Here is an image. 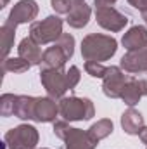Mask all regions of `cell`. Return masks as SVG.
I'll list each match as a JSON object with an SVG mask.
<instances>
[{
    "mask_svg": "<svg viewBox=\"0 0 147 149\" xmlns=\"http://www.w3.org/2000/svg\"><path fill=\"white\" fill-rule=\"evenodd\" d=\"M118 50V42L111 35L90 33L81 40V56L85 61H107Z\"/></svg>",
    "mask_w": 147,
    "mask_h": 149,
    "instance_id": "1",
    "label": "cell"
},
{
    "mask_svg": "<svg viewBox=\"0 0 147 149\" xmlns=\"http://www.w3.org/2000/svg\"><path fill=\"white\" fill-rule=\"evenodd\" d=\"M59 114L66 120V121H83V120H90L95 114L94 102L87 97H62L59 101Z\"/></svg>",
    "mask_w": 147,
    "mask_h": 149,
    "instance_id": "2",
    "label": "cell"
},
{
    "mask_svg": "<svg viewBox=\"0 0 147 149\" xmlns=\"http://www.w3.org/2000/svg\"><path fill=\"white\" fill-rule=\"evenodd\" d=\"M62 33V19L59 16H47L42 21H33L30 26V37L38 45L55 43Z\"/></svg>",
    "mask_w": 147,
    "mask_h": 149,
    "instance_id": "3",
    "label": "cell"
},
{
    "mask_svg": "<svg viewBox=\"0 0 147 149\" xmlns=\"http://www.w3.org/2000/svg\"><path fill=\"white\" fill-rule=\"evenodd\" d=\"M40 141L38 130L33 125H17L3 135L7 149H35Z\"/></svg>",
    "mask_w": 147,
    "mask_h": 149,
    "instance_id": "4",
    "label": "cell"
},
{
    "mask_svg": "<svg viewBox=\"0 0 147 149\" xmlns=\"http://www.w3.org/2000/svg\"><path fill=\"white\" fill-rule=\"evenodd\" d=\"M40 81L47 90V95L55 101H61L64 94L69 90L64 70H40Z\"/></svg>",
    "mask_w": 147,
    "mask_h": 149,
    "instance_id": "5",
    "label": "cell"
},
{
    "mask_svg": "<svg viewBox=\"0 0 147 149\" xmlns=\"http://www.w3.org/2000/svg\"><path fill=\"white\" fill-rule=\"evenodd\" d=\"M130 74H125V71L119 66H109L102 78V92L109 99H121V92L128 81Z\"/></svg>",
    "mask_w": 147,
    "mask_h": 149,
    "instance_id": "6",
    "label": "cell"
},
{
    "mask_svg": "<svg viewBox=\"0 0 147 149\" xmlns=\"http://www.w3.org/2000/svg\"><path fill=\"white\" fill-rule=\"evenodd\" d=\"M95 21L101 28L118 33L121 30H125V26L128 24V17L125 14H121L119 10H116L114 7H101L95 9Z\"/></svg>",
    "mask_w": 147,
    "mask_h": 149,
    "instance_id": "7",
    "label": "cell"
},
{
    "mask_svg": "<svg viewBox=\"0 0 147 149\" xmlns=\"http://www.w3.org/2000/svg\"><path fill=\"white\" fill-rule=\"evenodd\" d=\"M38 16V3L35 0H19L9 12L7 21L19 26L24 23H33V19Z\"/></svg>",
    "mask_w": 147,
    "mask_h": 149,
    "instance_id": "8",
    "label": "cell"
},
{
    "mask_svg": "<svg viewBox=\"0 0 147 149\" xmlns=\"http://www.w3.org/2000/svg\"><path fill=\"white\" fill-rule=\"evenodd\" d=\"M119 68L125 73H130V74L147 73V47L140 49V50L126 52L119 61Z\"/></svg>",
    "mask_w": 147,
    "mask_h": 149,
    "instance_id": "9",
    "label": "cell"
},
{
    "mask_svg": "<svg viewBox=\"0 0 147 149\" xmlns=\"http://www.w3.org/2000/svg\"><path fill=\"white\" fill-rule=\"evenodd\" d=\"M144 95H147V78L137 80L135 76L130 74V78H128V81L121 92V101L128 108H133Z\"/></svg>",
    "mask_w": 147,
    "mask_h": 149,
    "instance_id": "10",
    "label": "cell"
},
{
    "mask_svg": "<svg viewBox=\"0 0 147 149\" xmlns=\"http://www.w3.org/2000/svg\"><path fill=\"white\" fill-rule=\"evenodd\" d=\"M59 114V104L55 102V99L52 97H37V104H35V118L33 121L38 123H50L55 121Z\"/></svg>",
    "mask_w": 147,
    "mask_h": 149,
    "instance_id": "11",
    "label": "cell"
},
{
    "mask_svg": "<svg viewBox=\"0 0 147 149\" xmlns=\"http://www.w3.org/2000/svg\"><path fill=\"white\" fill-rule=\"evenodd\" d=\"M68 59H69L68 54L57 43H54L52 47L43 50V59H42L40 70H64V64Z\"/></svg>",
    "mask_w": 147,
    "mask_h": 149,
    "instance_id": "12",
    "label": "cell"
},
{
    "mask_svg": "<svg viewBox=\"0 0 147 149\" xmlns=\"http://www.w3.org/2000/svg\"><path fill=\"white\" fill-rule=\"evenodd\" d=\"M121 43L123 47L128 50V52H133V50H140L147 47V28L146 26H132L121 38Z\"/></svg>",
    "mask_w": 147,
    "mask_h": 149,
    "instance_id": "13",
    "label": "cell"
},
{
    "mask_svg": "<svg viewBox=\"0 0 147 149\" xmlns=\"http://www.w3.org/2000/svg\"><path fill=\"white\" fill-rule=\"evenodd\" d=\"M97 141H94L88 132L81 130V128H71L68 132V135L64 137V146L66 149H95L97 148Z\"/></svg>",
    "mask_w": 147,
    "mask_h": 149,
    "instance_id": "14",
    "label": "cell"
},
{
    "mask_svg": "<svg viewBox=\"0 0 147 149\" xmlns=\"http://www.w3.org/2000/svg\"><path fill=\"white\" fill-rule=\"evenodd\" d=\"M17 54H19V57L26 59L31 66H42L43 52H42L40 45H38L31 37H26V38H23V40L19 42Z\"/></svg>",
    "mask_w": 147,
    "mask_h": 149,
    "instance_id": "15",
    "label": "cell"
},
{
    "mask_svg": "<svg viewBox=\"0 0 147 149\" xmlns=\"http://www.w3.org/2000/svg\"><path fill=\"white\" fill-rule=\"evenodd\" d=\"M90 16H92V9L90 5H87L85 2H74L73 9L69 10V14L66 16V23L71 26V28H83L88 24L90 21Z\"/></svg>",
    "mask_w": 147,
    "mask_h": 149,
    "instance_id": "16",
    "label": "cell"
},
{
    "mask_svg": "<svg viewBox=\"0 0 147 149\" xmlns=\"http://www.w3.org/2000/svg\"><path fill=\"white\" fill-rule=\"evenodd\" d=\"M121 127L128 135H139L144 125V116L137 111L135 108H128L121 114Z\"/></svg>",
    "mask_w": 147,
    "mask_h": 149,
    "instance_id": "17",
    "label": "cell"
},
{
    "mask_svg": "<svg viewBox=\"0 0 147 149\" xmlns=\"http://www.w3.org/2000/svg\"><path fill=\"white\" fill-rule=\"evenodd\" d=\"M35 104H37V97H33V95H17L14 116L19 118V120H33L35 118Z\"/></svg>",
    "mask_w": 147,
    "mask_h": 149,
    "instance_id": "18",
    "label": "cell"
},
{
    "mask_svg": "<svg viewBox=\"0 0 147 149\" xmlns=\"http://www.w3.org/2000/svg\"><path fill=\"white\" fill-rule=\"evenodd\" d=\"M16 24L9 23L5 19V23L2 24L0 28V37H2V54H3V59L9 57V52L12 50L14 47V38H16Z\"/></svg>",
    "mask_w": 147,
    "mask_h": 149,
    "instance_id": "19",
    "label": "cell"
},
{
    "mask_svg": "<svg viewBox=\"0 0 147 149\" xmlns=\"http://www.w3.org/2000/svg\"><path fill=\"white\" fill-rule=\"evenodd\" d=\"M112 130H114V125H112V121H111L109 118H102V120H99V121H95L87 132H88V135L94 139V141H97V142H101L102 139H106V137H109L111 134H112Z\"/></svg>",
    "mask_w": 147,
    "mask_h": 149,
    "instance_id": "20",
    "label": "cell"
},
{
    "mask_svg": "<svg viewBox=\"0 0 147 149\" xmlns=\"http://www.w3.org/2000/svg\"><path fill=\"white\" fill-rule=\"evenodd\" d=\"M31 68V64L23 57H7L2 63L3 73H26Z\"/></svg>",
    "mask_w": 147,
    "mask_h": 149,
    "instance_id": "21",
    "label": "cell"
},
{
    "mask_svg": "<svg viewBox=\"0 0 147 149\" xmlns=\"http://www.w3.org/2000/svg\"><path fill=\"white\" fill-rule=\"evenodd\" d=\"M16 101L17 95L14 94H3L0 97V114L2 116H14V109H16Z\"/></svg>",
    "mask_w": 147,
    "mask_h": 149,
    "instance_id": "22",
    "label": "cell"
},
{
    "mask_svg": "<svg viewBox=\"0 0 147 149\" xmlns=\"http://www.w3.org/2000/svg\"><path fill=\"white\" fill-rule=\"evenodd\" d=\"M66 54H68V57L71 59L74 54V37L73 35H69V33H62L61 37L57 38V42H55Z\"/></svg>",
    "mask_w": 147,
    "mask_h": 149,
    "instance_id": "23",
    "label": "cell"
},
{
    "mask_svg": "<svg viewBox=\"0 0 147 149\" xmlns=\"http://www.w3.org/2000/svg\"><path fill=\"white\" fill-rule=\"evenodd\" d=\"M85 71L90 74L92 78H104V74L107 71V68L102 64V63H97V61H87L85 63Z\"/></svg>",
    "mask_w": 147,
    "mask_h": 149,
    "instance_id": "24",
    "label": "cell"
},
{
    "mask_svg": "<svg viewBox=\"0 0 147 149\" xmlns=\"http://www.w3.org/2000/svg\"><path fill=\"white\" fill-rule=\"evenodd\" d=\"M73 0H50V5L55 10V14H66V16L73 9Z\"/></svg>",
    "mask_w": 147,
    "mask_h": 149,
    "instance_id": "25",
    "label": "cell"
},
{
    "mask_svg": "<svg viewBox=\"0 0 147 149\" xmlns=\"http://www.w3.org/2000/svg\"><path fill=\"white\" fill-rule=\"evenodd\" d=\"M73 127L66 121V120H62V121H54V134H55V137H59L61 141H64V137L68 135V132L71 130Z\"/></svg>",
    "mask_w": 147,
    "mask_h": 149,
    "instance_id": "26",
    "label": "cell"
},
{
    "mask_svg": "<svg viewBox=\"0 0 147 149\" xmlns=\"http://www.w3.org/2000/svg\"><path fill=\"white\" fill-rule=\"evenodd\" d=\"M66 76H68V85H69V90H73L74 87L80 83V70L78 66H69V70L66 71Z\"/></svg>",
    "mask_w": 147,
    "mask_h": 149,
    "instance_id": "27",
    "label": "cell"
},
{
    "mask_svg": "<svg viewBox=\"0 0 147 149\" xmlns=\"http://www.w3.org/2000/svg\"><path fill=\"white\" fill-rule=\"evenodd\" d=\"M128 3H130L133 9L140 10L142 14H144V12H147V0H128Z\"/></svg>",
    "mask_w": 147,
    "mask_h": 149,
    "instance_id": "28",
    "label": "cell"
},
{
    "mask_svg": "<svg viewBox=\"0 0 147 149\" xmlns=\"http://www.w3.org/2000/svg\"><path fill=\"white\" fill-rule=\"evenodd\" d=\"M118 0H94V5L95 9H101V7H112Z\"/></svg>",
    "mask_w": 147,
    "mask_h": 149,
    "instance_id": "29",
    "label": "cell"
},
{
    "mask_svg": "<svg viewBox=\"0 0 147 149\" xmlns=\"http://www.w3.org/2000/svg\"><path fill=\"white\" fill-rule=\"evenodd\" d=\"M139 139H140V141H142V142L147 146V127H144V128L140 130V134H139Z\"/></svg>",
    "mask_w": 147,
    "mask_h": 149,
    "instance_id": "30",
    "label": "cell"
},
{
    "mask_svg": "<svg viewBox=\"0 0 147 149\" xmlns=\"http://www.w3.org/2000/svg\"><path fill=\"white\" fill-rule=\"evenodd\" d=\"M7 3H9V0H2V5H0V7H5Z\"/></svg>",
    "mask_w": 147,
    "mask_h": 149,
    "instance_id": "31",
    "label": "cell"
},
{
    "mask_svg": "<svg viewBox=\"0 0 147 149\" xmlns=\"http://www.w3.org/2000/svg\"><path fill=\"white\" fill-rule=\"evenodd\" d=\"M142 16H144V21H146V24H147V12H144Z\"/></svg>",
    "mask_w": 147,
    "mask_h": 149,
    "instance_id": "32",
    "label": "cell"
},
{
    "mask_svg": "<svg viewBox=\"0 0 147 149\" xmlns=\"http://www.w3.org/2000/svg\"><path fill=\"white\" fill-rule=\"evenodd\" d=\"M73 2H85V0H73Z\"/></svg>",
    "mask_w": 147,
    "mask_h": 149,
    "instance_id": "33",
    "label": "cell"
},
{
    "mask_svg": "<svg viewBox=\"0 0 147 149\" xmlns=\"http://www.w3.org/2000/svg\"><path fill=\"white\" fill-rule=\"evenodd\" d=\"M42 149H49V148H42Z\"/></svg>",
    "mask_w": 147,
    "mask_h": 149,
    "instance_id": "34",
    "label": "cell"
}]
</instances>
